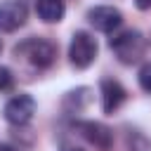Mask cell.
I'll list each match as a JSON object with an SVG mask.
<instances>
[{
  "label": "cell",
  "instance_id": "cell-1",
  "mask_svg": "<svg viewBox=\"0 0 151 151\" xmlns=\"http://www.w3.org/2000/svg\"><path fill=\"white\" fill-rule=\"evenodd\" d=\"M14 59L26 61L31 68L45 71L57 59V45L47 38H26L19 45H14Z\"/></svg>",
  "mask_w": 151,
  "mask_h": 151
},
{
  "label": "cell",
  "instance_id": "cell-2",
  "mask_svg": "<svg viewBox=\"0 0 151 151\" xmlns=\"http://www.w3.org/2000/svg\"><path fill=\"white\" fill-rule=\"evenodd\" d=\"M109 47H111L113 57H116L120 64L132 66V64L142 61V57H144V52H146V38H144V33L137 31V28H125V31L111 35Z\"/></svg>",
  "mask_w": 151,
  "mask_h": 151
},
{
  "label": "cell",
  "instance_id": "cell-3",
  "mask_svg": "<svg viewBox=\"0 0 151 151\" xmlns=\"http://www.w3.org/2000/svg\"><path fill=\"white\" fill-rule=\"evenodd\" d=\"M97 52H99V45L92 33H87V31L73 33V38L68 42V61L76 68H90L97 59Z\"/></svg>",
  "mask_w": 151,
  "mask_h": 151
},
{
  "label": "cell",
  "instance_id": "cell-4",
  "mask_svg": "<svg viewBox=\"0 0 151 151\" xmlns=\"http://www.w3.org/2000/svg\"><path fill=\"white\" fill-rule=\"evenodd\" d=\"M2 113H5V120H7L9 125L24 127V125H28V123L33 120V116H35V99H33L31 94H26V92H19V94H14L12 99H7Z\"/></svg>",
  "mask_w": 151,
  "mask_h": 151
},
{
  "label": "cell",
  "instance_id": "cell-5",
  "mask_svg": "<svg viewBox=\"0 0 151 151\" xmlns=\"http://www.w3.org/2000/svg\"><path fill=\"white\" fill-rule=\"evenodd\" d=\"M73 130L87 142L92 144L94 149L99 151H109L111 144H113V130L99 120H76L73 123Z\"/></svg>",
  "mask_w": 151,
  "mask_h": 151
},
{
  "label": "cell",
  "instance_id": "cell-6",
  "mask_svg": "<svg viewBox=\"0 0 151 151\" xmlns=\"http://www.w3.org/2000/svg\"><path fill=\"white\" fill-rule=\"evenodd\" d=\"M28 19V2L26 0H5L0 2V31L12 33L19 31Z\"/></svg>",
  "mask_w": 151,
  "mask_h": 151
},
{
  "label": "cell",
  "instance_id": "cell-7",
  "mask_svg": "<svg viewBox=\"0 0 151 151\" xmlns=\"http://www.w3.org/2000/svg\"><path fill=\"white\" fill-rule=\"evenodd\" d=\"M87 21L101 33H113L123 26V12L113 5H97L87 9Z\"/></svg>",
  "mask_w": 151,
  "mask_h": 151
},
{
  "label": "cell",
  "instance_id": "cell-8",
  "mask_svg": "<svg viewBox=\"0 0 151 151\" xmlns=\"http://www.w3.org/2000/svg\"><path fill=\"white\" fill-rule=\"evenodd\" d=\"M99 94H101V111L106 116H113L127 99L125 87L116 80V78H101L99 83Z\"/></svg>",
  "mask_w": 151,
  "mask_h": 151
},
{
  "label": "cell",
  "instance_id": "cell-9",
  "mask_svg": "<svg viewBox=\"0 0 151 151\" xmlns=\"http://www.w3.org/2000/svg\"><path fill=\"white\" fill-rule=\"evenodd\" d=\"M90 104H92V90H90V87L68 90V92L64 94V99H61V109H64V113H68V116L83 113Z\"/></svg>",
  "mask_w": 151,
  "mask_h": 151
},
{
  "label": "cell",
  "instance_id": "cell-10",
  "mask_svg": "<svg viewBox=\"0 0 151 151\" xmlns=\"http://www.w3.org/2000/svg\"><path fill=\"white\" fill-rule=\"evenodd\" d=\"M35 14L45 24H59L66 14L64 0H35Z\"/></svg>",
  "mask_w": 151,
  "mask_h": 151
},
{
  "label": "cell",
  "instance_id": "cell-11",
  "mask_svg": "<svg viewBox=\"0 0 151 151\" xmlns=\"http://www.w3.org/2000/svg\"><path fill=\"white\" fill-rule=\"evenodd\" d=\"M125 146L127 151H151V139L142 132V130H127L125 134Z\"/></svg>",
  "mask_w": 151,
  "mask_h": 151
},
{
  "label": "cell",
  "instance_id": "cell-12",
  "mask_svg": "<svg viewBox=\"0 0 151 151\" xmlns=\"http://www.w3.org/2000/svg\"><path fill=\"white\" fill-rule=\"evenodd\" d=\"M137 80H139V87L151 94V61L142 64V68H139V73H137Z\"/></svg>",
  "mask_w": 151,
  "mask_h": 151
},
{
  "label": "cell",
  "instance_id": "cell-13",
  "mask_svg": "<svg viewBox=\"0 0 151 151\" xmlns=\"http://www.w3.org/2000/svg\"><path fill=\"white\" fill-rule=\"evenodd\" d=\"M14 87V73L7 66H0V92H12Z\"/></svg>",
  "mask_w": 151,
  "mask_h": 151
},
{
  "label": "cell",
  "instance_id": "cell-14",
  "mask_svg": "<svg viewBox=\"0 0 151 151\" xmlns=\"http://www.w3.org/2000/svg\"><path fill=\"white\" fill-rule=\"evenodd\" d=\"M134 5H137V9H142V12L151 9V0H134Z\"/></svg>",
  "mask_w": 151,
  "mask_h": 151
},
{
  "label": "cell",
  "instance_id": "cell-15",
  "mask_svg": "<svg viewBox=\"0 0 151 151\" xmlns=\"http://www.w3.org/2000/svg\"><path fill=\"white\" fill-rule=\"evenodd\" d=\"M0 151H14V149H12L9 144H0Z\"/></svg>",
  "mask_w": 151,
  "mask_h": 151
},
{
  "label": "cell",
  "instance_id": "cell-16",
  "mask_svg": "<svg viewBox=\"0 0 151 151\" xmlns=\"http://www.w3.org/2000/svg\"><path fill=\"white\" fill-rule=\"evenodd\" d=\"M66 151H83V149H66Z\"/></svg>",
  "mask_w": 151,
  "mask_h": 151
},
{
  "label": "cell",
  "instance_id": "cell-17",
  "mask_svg": "<svg viewBox=\"0 0 151 151\" xmlns=\"http://www.w3.org/2000/svg\"><path fill=\"white\" fill-rule=\"evenodd\" d=\"M0 52H2V40H0Z\"/></svg>",
  "mask_w": 151,
  "mask_h": 151
}]
</instances>
